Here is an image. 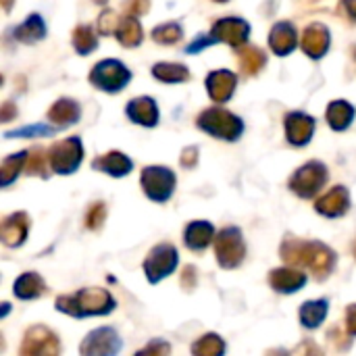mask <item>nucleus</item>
Listing matches in <instances>:
<instances>
[{"label": "nucleus", "mask_w": 356, "mask_h": 356, "mask_svg": "<svg viewBox=\"0 0 356 356\" xmlns=\"http://www.w3.org/2000/svg\"><path fill=\"white\" fill-rule=\"evenodd\" d=\"M71 42H73V48L77 54L86 56L90 52H94L98 48V38L94 33V29L90 25H79L75 27L73 35H71Z\"/></svg>", "instance_id": "nucleus-33"}, {"label": "nucleus", "mask_w": 356, "mask_h": 356, "mask_svg": "<svg viewBox=\"0 0 356 356\" xmlns=\"http://www.w3.org/2000/svg\"><path fill=\"white\" fill-rule=\"evenodd\" d=\"M29 234V217L27 213H10L8 217L2 219L0 225V240L8 248H19L27 240Z\"/></svg>", "instance_id": "nucleus-17"}, {"label": "nucleus", "mask_w": 356, "mask_h": 356, "mask_svg": "<svg viewBox=\"0 0 356 356\" xmlns=\"http://www.w3.org/2000/svg\"><path fill=\"white\" fill-rule=\"evenodd\" d=\"M269 284L277 294H294L307 286V273L298 267H280L269 273Z\"/></svg>", "instance_id": "nucleus-18"}, {"label": "nucleus", "mask_w": 356, "mask_h": 356, "mask_svg": "<svg viewBox=\"0 0 356 356\" xmlns=\"http://www.w3.org/2000/svg\"><path fill=\"white\" fill-rule=\"evenodd\" d=\"M48 159H50L52 173L73 175L83 161V144L77 136L60 140V142L52 144V148L48 150Z\"/></svg>", "instance_id": "nucleus-8"}, {"label": "nucleus", "mask_w": 356, "mask_h": 356, "mask_svg": "<svg viewBox=\"0 0 356 356\" xmlns=\"http://www.w3.org/2000/svg\"><path fill=\"white\" fill-rule=\"evenodd\" d=\"M346 330L350 336H356V305H350L346 309Z\"/></svg>", "instance_id": "nucleus-45"}, {"label": "nucleus", "mask_w": 356, "mask_h": 356, "mask_svg": "<svg viewBox=\"0 0 356 356\" xmlns=\"http://www.w3.org/2000/svg\"><path fill=\"white\" fill-rule=\"evenodd\" d=\"M131 81V71L117 58H104L90 71V83L106 94H119Z\"/></svg>", "instance_id": "nucleus-4"}, {"label": "nucleus", "mask_w": 356, "mask_h": 356, "mask_svg": "<svg viewBox=\"0 0 356 356\" xmlns=\"http://www.w3.org/2000/svg\"><path fill=\"white\" fill-rule=\"evenodd\" d=\"M46 292V284L44 280L33 273V271H27L23 275H19L13 284V294L19 298V300H35L40 298L42 294Z\"/></svg>", "instance_id": "nucleus-24"}, {"label": "nucleus", "mask_w": 356, "mask_h": 356, "mask_svg": "<svg viewBox=\"0 0 356 356\" xmlns=\"http://www.w3.org/2000/svg\"><path fill=\"white\" fill-rule=\"evenodd\" d=\"M340 10L356 23V0H340Z\"/></svg>", "instance_id": "nucleus-46"}, {"label": "nucleus", "mask_w": 356, "mask_h": 356, "mask_svg": "<svg viewBox=\"0 0 356 356\" xmlns=\"http://www.w3.org/2000/svg\"><path fill=\"white\" fill-rule=\"evenodd\" d=\"M92 169L100 171V173H106L111 177H125L134 169V161L127 154L119 152V150H111V152L94 159Z\"/></svg>", "instance_id": "nucleus-21"}, {"label": "nucleus", "mask_w": 356, "mask_h": 356, "mask_svg": "<svg viewBox=\"0 0 356 356\" xmlns=\"http://www.w3.org/2000/svg\"><path fill=\"white\" fill-rule=\"evenodd\" d=\"M198 148L196 146H188V148H184V152H181V167L184 169H194L196 167V163H198Z\"/></svg>", "instance_id": "nucleus-42"}, {"label": "nucleus", "mask_w": 356, "mask_h": 356, "mask_svg": "<svg viewBox=\"0 0 356 356\" xmlns=\"http://www.w3.org/2000/svg\"><path fill=\"white\" fill-rule=\"evenodd\" d=\"M327 313H330V302L327 298H319V300H307L300 311H298V319H300V325L305 330H317L325 319H327Z\"/></svg>", "instance_id": "nucleus-25"}, {"label": "nucleus", "mask_w": 356, "mask_h": 356, "mask_svg": "<svg viewBox=\"0 0 356 356\" xmlns=\"http://www.w3.org/2000/svg\"><path fill=\"white\" fill-rule=\"evenodd\" d=\"M13 2H15V0H2V8H4V13H10Z\"/></svg>", "instance_id": "nucleus-48"}, {"label": "nucleus", "mask_w": 356, "mask_h": 356, "mask_svg": "<svg viewBox=\"0 0 356 356\" xmlns=\"http://www.w3.org/2000/svg\"><path fill=\"white\" fill-rule=\"evenodd\" d=\"M325 184H327V167L321 161H309L292 173L288 188L298 198L309 200L315 198Z\"/></svg>", "instance_id": "nucleus-5"}, {"label": "nucleus", "mask_w": 356, "mask_h": 356, "mask_svg": "<svg viewBox=\"0 0 356 356\" xmlns=\"http://www.w3.org/2000/svg\"><path fill=\"white\" fill-rule=\"evenodd\" d=\"M207 92L211 96L213 102L217 104H225L227 100H232L234 92H236V86H238V75L234 71H227V69H219V71H211L207 75Z\"/></svg>", "instance_id": "nucleus-16"}, {"label": "nucleus", "mask_w": 356, "mask_h": 356, "mask_svg": "<svg viewBox=\"0 0 356 356\" xmlns=\"http://www.w3.org/2000/svg\"><path fill=\"white\" fill-rule=\"evenodd\" d=\"M58 313H65L75 319L83 317H104L115 311L117 302L108 290L102 288H86L75 294H63L54 300Z\"/></svg>", "instance_id": "nucleus-2"}, {"label": "nucleus", "mask_w": 356, "mask_h": 356, "mask_svg": "<svg viewBox=\"0 0 356 356\" xmlns=\"http://www.w3.org/2000/svg\"><path fill=\"white\" fill-rule=\"evenodd\" d=\"M215 240V227L209 221H190L184 232V242L190 250L202 252Z\"/></svg>", "instance_id": "nucleus-22"}, {"label": "nucleus", "mask_w": 356, "mask_h": 356, "mask_svg": "<svg viewBox=\"0 0 356 356\" xmlns=\"http://www.w3.org/2000/svg\"><path fill=\"white\" fill-rule=\"evenodd\" d=\"M17 106H13V102H4L2 104V115H0V119H2V123H8L10 119H15L17 117Z\"/></svg>", "instance_id": "nucleus-47"}, {"label": "nucleus", "mask_w": 356, "mask_h": 356, "mask_svg": "<svg viewBox=\"0 0 356 356\" xmlns=\"http://www.w3.org/2000/svg\"><path fill=\"white\" fill-rule=\"evenodd\" d=\"M181 38H184V27L177 21H169V23H163L152 29V40L163 46H173Z\"/></svg>", "instance_id": "nucleus-35"}, {"label": "nucleus", "mask_w": 356, "mask_h": 356, "mask_svg": "<svg viewBox=\"0 0 356 356\" xmlns=\"http://www.w3.org/2000/svg\"><path fill=\"white\" fill-rule=\"evenodd\" d=\"M142 190L146 194V198H150L152 202H169L175 186H177V177L169 167H161V165H152V167H144L142 169V177H140Z\"/></svg>", "instance_id": "nucleus-7"}, {"label": "nucleus", "mask_w": 356, "mask_h": 356, "mask_svg": "<svg viewBox=\"0 0 356 356\" xmlns=\"http://www.w3.org/2000/svg\"><path fill=\"white\" fill-rule=\"evenodd\" d=\"M280 257L286 265L309 269L315 280L323 282L336 269V252L319 240H300L288 234L280 244Z\"/></svg>", "instance_id": "nucleus-1"}, {"label": "nucleus", "mask_w": 356, "mask_h": 356, "mask_svg": "<svg viewBox=\"0 0 356 356\" xmlns=\"http://www.w3.org/2000/svg\"><path fill=\"white\" fill-rule=\"evenodd\" d=\"M332 46V33L323 23H311L300 35V48L307 56L319 60L327 54Z\"/></svg>", "instance_id": "nucleus-14"}, {"label": "nucleus", "mask_w": 356, "mask_h": 356, "mask_svg": "<svg viewBox=\"0 0 356 356\" xmlns=\"http://www.w3.org/2000/svg\"><path fill=\"white\" fill-rule=\"evenodd\" d=\"M353 54H355V60H356V46H355V48H353Z\"/></svg>", "instance_id": "nucleus-49"}, {"label": "nucleus", "mask_w": 356, "mask_h": 356, "mask_svg": "<svg viewBox=\"0 0 356 356\" xmlns=\"http://www.w3.org/2000/svg\"><path fill=\"white\" fill-rule=\"evenodd\" d=\"M177 263H179V254H177V248L173 244H167V242L156 244L144 261L146 280L150 284L163 282L165 277H169L177 269Z\"/></svg>", "instance_id": "nucleus-9"}, {"label": "nucleus", "mask_w": 356, "mask_h": 356, "mask_svg": "<svg viewBox=\"0 0 356 356\" xmlns=\"http://www.w3.org/2000/svg\"><path fill=\"white\" fill-rule=\"evenodd\" d=\"M171 353V346L165 342V340H152L146 348H142L138 355H169Z\"/></svg>", "instance_id": "nucleus-41"}, {"label": "nucleus", "mask_w": 356, "mask_h": 356, "mask_svg": "<svg viewBox=\"0 0 356 356\" xmlns=\"http://www.w3.org/2000/svg\"><path fill=\"white\" fill-rule=\"evenodd\" d=\"M121 348H123V342H121L117 330L98 327L83 338L79 353L86 356H111L121 353Z\"/></svg>", "instance_id": "nucleus-11"}, {"label": "nucleus", "mask_w": 356, "mask_h": 356, "mask_svg": "<svg viewBox=\"0 0 356 356\" xmlns=\"http://www.w3.org/2000/svg\"><path fill=\"white\" fill-rule=\"evenodd\" d=\"M104 219H106V204L104 202L90 204V209L86 213V227L92 232H98L104 225Z\"/></svg>", "instance_id": "nucleus-37"}, {"label": "nucleus", "mask_w": 356, "mask_h": 356, "mask_svg": "<svg viewBox=\"0 0 356 356\" xmlns=\"http://www.w3.org/2000/svg\"><path fill=\"white\" fill-rule=\"evenodd\" d=\"M196 125L198 129L223 142H236L244 134V121L223 106H211L202 111L196 117Z\"/></svg>", "instance_id": "nucleus-3"}, {"label": "nucleus", "mask_w": 356, "mask_h": 356, "mask_svg": "<svg viewBox=\"0 0 356 356\" xmlns=\"http://www.w3.org/2000/svg\"><path fill=\"white\" fill-rule=\"evenodd\" d=\"M60 350L58 338L44 325H33L25 332L21 355L23 356H56Z\"/></svg>", "instance_id": "nucleus-10"}, {"label": "nucleus", "mask_w": 356, "mask_h": 356, "mask_svg": "<svg viewBox=\"0 0 356 356\" xmlns=\"http://www.w3.org/2000/svg\"><path fill=\"white\" fill-rule=\"evenodd\" d=\"M317 121L315 117L302 113V111H292L284 117V129H286V140L292 146H307L313 136H315Z\"/></svg>", "instance_id": "nucleus-13"}, {"label": "nucleus", "mask_w": 356, "mask_h": 356, "mask_svg": "<svg viewBox=\"0 0 356 356\" xmlns=\"http://www.w3.org/2000/svg\"><path fill=\"white\" fill-rule=\"evenodd\" d=\"M152 75L163 83H184L190 79V69L181 63H156Z\"/></svg>", "instance_id": "nucleus-30"}, {"label": "nucleus", "mask_w": 356, "mask_h": 356, "mask_svg": "<svg viewBox=\"0 0 356 356\" xmlns=\"http://www.w3.org/2000/svg\"><path fill=\"white\" fill-rule=\"evenodd\" d=\"M350 204H353L350 192L344 186H334L327 194L317 198L315 211L327 219H340L350 211Z\"/></svg>", "instance_id": "nucleus-15"}, {"label": "nucleus", "mask_w": 356, "mask_h": 356, "mask_svg": "<svg viewBox=\"0 0 356 356\" xmlns=\"http://www.w3.org/2000/svg\"><path fill=\"white\" fill-rule=\"evenodd\" d=\"M355 257H356V244H355Z\"/></svg>", "instance_id": "nucleus-51"}, {"label": "nucleus", "mask_w": 356, "mask_h": 356, "mask_svg": "<svg viewBox=\"0 0 356 356\" xmlns=\"http://www.w3.org/2000/svg\"><path fill=\"white\" fill-rule=\"evenodd\" d=\"M119 23H121L119 15H117L113 8H106V10L98 17V31H100V35H111V33H115L117 27H119Z\"/></svg>", "instance_id": "nucleus-38"}, {"label": "nucleus", "mask_w": 356, "mask_h": 356, "mask_svg": "<svg viewBox=\"0 0 356 356\" xmlns=\"http://www.w3.org/2000/svg\"><path fill=\"white\" fill-rule=\"evenodd\" d=\"M196 282H198L196 267H192V265L184 267V273H181V286H184V290L192 292V290L196 288Z\"/></svg>", "instance_id": "nucleus-43"}, {"label": "nucleus", "mask_w": 356, "mask_h": 356, "mask_svg": "<svg viewBox=\"0 0 356 356\" xmlns=\"http://www.w3.org/2000/svg\"><path fill=\"white\" fill-rule=\"evenodd\" d=\"M298 31L296 27L290 23V21H277L273 27H271V33H269V46L273 50V54L277 56H288L296 50L298 46Z\"/></svg>", "instance_id": "nucleus-19"}, {"label": "nucleus", "mask_w": 356, "mask_h": 356, "mask_svg": "<svg viewBox=\"0 0 356 356\" xmlns=\"http://www.w3.org/2000/svg\"><path fill=\"white\" fill-rule=\"evenodd\" d=\"M13 35L17 42L21 44H35V42H42L46 38V23L42 19V15L33 13L29 15L19 27L13 29Z\"/></svg>", "instance_id": "nucleus-26"}, {"label": "nucleus", "mask_w": 356, "mask_h": 356, "mask_svg": "<svg viewBox=\"0 0 356 356\" xmlns=\"http://www.w3.org/2000/svg\"><path fill=\"white\" fill-rule=\"evenodd\" d=\"M115 38L121 46L125 48H136L142 44V38H144V31H142V25L140 21L134 17V15H127L121 19L117 31H115Z\"/></svg>", "instance_id": "nucleus-29"}, {"label": "nucleus", "mask_w": 356, "mask_h": 356, "mask_svg": "<svg viewBox=\"0 0 356 356\" xmlns=\"http://www.w3.org/2000/svg\"><path fill=\"white\" fill-rule=\"evenodd\" d=\"M238 60H240L242 73L248 75V77H254V75H259L265 69L267 54L259 46H242L240 52H238Z\"/></svg>", "instance_id": "nucleus-28"}, {"label": "nucleus", "mask_w": 356, "mask_h": 356, "mask_svg": "<svg viewBox=\"0 0 356 356\" xmlns=\"http://www.w3.org/2000/svg\"><path fill=\"white\" fill-rule=\"evenodd\" d=\"M215 2H227V0H215Z\"/></svg>", "instance_id": "nucleus-50"}, {"label": "nucleus", "mask_w": 356, "mask_h": 356, "mask_svg": "<svg viewBox=\"0 0 356 356\" xmlns=\"http://www.w3.org/2000/svg\"><path fill=\"white\" fill-rule=\"evenodd\" d=\"M125 113L129 117V121L142 125V127H154L159 123V106L156 100L150 96H140L127 102Z\"/></svg>", "instance_id": "nucleus-20"}, {"label": "nucleus", "mask_w": 356, "mask_h": 356, "mask_svg": "<svg viewBox=\"0 0 356 356\" xmlns=\"http://www.w3.org/2000/svg\"><path fill=\"white\" fill-rule=\"evenodd\" d=\"M327 340L338 348V350H348L350 346H353V340H350V336H346V334H342L340 332V327H334V330H330V334H327Z\"/></svg>", "instance_id": "nucleus-39"}, {"label": "nucleus", "mask_w": 356, "mask_h": 356, "mask_svg": "<svg viewBox=\"0 0 356 356\" xmlns=\"http://www.w3.org/2000/svg\"><path fill=\"white\" fill-rule=\"evenodd\" d=\"M81 117V106L73 98H58L50 108H48V121L54 123L56 127H67L75 125Z\"/></svg>", "instance_id": "nucleus-23"}, {"label": "nucleus", "mask_w": 356, "mask_h": 356, "mask_svg": "<svg viewBox=\"0 0 356 356\" xmlns=\"http://www.w3.org/2000/svg\"><path fill=\"white\" fill-rule=\"evenodd\" d=\"M211 44H217V40L209 33V35H196V40L186 48V52H190V54H194V52H198V50H204L207 46H211Z\"/></svg>", "instance_id": "nucleus-44"}, {"label": "nucleus", "mask_w": 356, "mask_h": 356, "mask_svg": "<svg viewBox=\"0 0 356 356\" xmlns=\"http://www.w3.org/2000/svg\"><path fill=\"white\" fill-rule=\"evenodd\" d=\"M192 353L196 356H221L225 353V342L217 334H207L192 344Z\"/></svg>", "instance_id": "nucleus-34"}, {"label": "nucleus", "mask_w": 356, "mask_h": 356, "mask_svg": "<svg viewBox=\"0 0 356 356\" xmlns=\"http://www.w3.org/2000/svg\"><path fill=\"white\" fill-rule=\"evenodd\" d=\"M27 154H29V150H21L2 161V167H0V186L2 188H8L21 175V171L25 169Z\"/></svg>", "instance_id": "nucleus-31"}, {"label": "nucleus", "mask_w": 356, "mask_h": 356, "mask_svg": "<svg viewBox=\"0 0 356 356\" xmlns=\"http://www.w3.org/2000/svg\"><path fill=\"white\" fill-rule=\"evenodd\" d=\"M355 106L348 100H334V102H330V106L325 111V119H327L330 127L336 131L348 129L355 121Z\"/></svg>", "instance_id": "nucleus-27"}, {"label": "nucleus", "mask_w": 356, "mask_h": 356, "mask_svg": "<svg viewBox=\"0 0 356 356\" xmlns=\"http://www.w3.org/2000/svg\"><path fill=\"white\" fill-rule=\"evenodd\" d=\"M211 35L217 42H223L232 48H242L250 38V23L244 21L242 17H223L213 23Z\"/></svg>", "instance_id": "nucleus-12"}, {"label": "nucleus", "mask_w": 356, "mask_h": 356, "mask_svg": "<svg viewBox=\"0 0 356 356\" xmlns=\"http://www.w3.org/2000/svg\"><path fill=\"white\" fill-rule=\"evenodd\" d=\"M215 257L223 269H238L246 259V242L240 227H223L215 236Z\"/></svg>", "instance_id": "nucleus-6"}, {"label": "nucleus", "mask_w": 356, "mask_h": 356, "mask_svg": "<svg viewBox=\"0 0 356 356\" xmlns=\"http://www.w3.org/2000/svg\"><path fill=\"white\" fill-rule=\"evenodd\" d=\"M50 159H48V152L44 148H33L29 150L27 154V161H25V173L27 175H35V177H42L46 179L50 175Z\"/></svg>", "instance_id": "nucleus-32"}, {"label": "nucleus", "mask_w": 356, "mask_h": 356, "mask_svg": "<svg viewBox=\"0 0 356 356\" xmlns=\"http://www.w3.org/2000/svg\"><path fill=\"white\" fill-rule=\"evenodd\" d=\"M127 15H134V17H140V15H146L148 8H150V0H125L123 2Z\"/></svg>", "instance_id": "nucleus-40"}, {"label": "nucleus", "mask_w": 356, "mask_h": 356, "mask_svg": "<svg viewBox=\"0 0 356 356\" xmlns=\"http://www.w3.org/2000/svg\"><path fill=\"white\" fill-rule=\"evenodd\" d=\"M54 131H56L54 127L38 123V125H27V127H21V129L6 131L4 138H38V136H52Z\"/></svg>", "instance_id": "nucleus-36"}]
</instances>
